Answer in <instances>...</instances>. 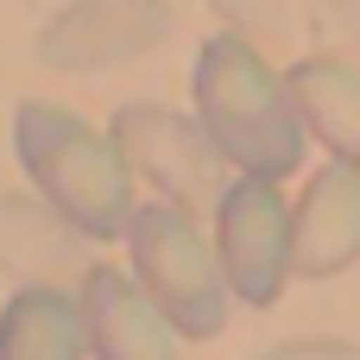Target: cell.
<instances>
[{"mask_svg": "<svg viewBox=\"0 0 360 360\" xmlns=\"http://www.w3.org/2000/svg\"><path fill=\"white\" fill-rule=\"evenodd\" d=\"M291 95H297V114L310 127L316 146H329V158H348L360 165V70L329 57V51H310L285 70Z\"/></svg>", "mask_w": 360, "mask_h": 360, "instance_id": "obj_10", "label": "cell"}, {"mask_svg": "<svg viewBox=\"0 0 360 360\" xmlns=\"http://www.w3.org/2000/svg\"><path fill=\"white\" fill-rule=\"evenodd\" d=\"M13 152L25 184L63 209L82 234L114 240L133 221V165L108 127H89L63 101H25L13 114Z\"/></svg>", "mask_w": 360, "mask_h": 360, "instance_id": "obj_2", "label": "cell"}, {"mask_svg": "<svg viewBox=\"0 0 360 360\" xmlns=\"http://www.w3.org/2000/svg\"><path fill=\"white\" fill-rule=\"evenodd\" d=\"M215 253L234 285V304L266 310L291 285V202L278 196V177L240 171L215 202Z\"/></svg>", "mask_w": 360, "mask_h": 360, "instance_id": "obj_5", "label": "cell"}, {"mask_svg": "<svg viewBox=\"0 0 360 360\" xmlns=\"http://www.w3.org/2000/svg\"><path fill=\"white\" fill-rule=\"evenodd\" d=\"M82 354H89L82 291L25 278L0 304V360H82Z\"/></svg>", "mask_w": 360, "mask_h": 360, "instance_id": "obj_9", "label": "cell"}, {"mask_svg": "<svg viewBox=\"0 0 360 360\" xmlns=\"http://www.w3.org/2000/svg\"><path fill=\"white\" fill-rule=\"evenodd\" d=\"M360 259V165L329 158L291 209V272L335 278Z\"/></svg>", "mask_w": 360, "mask_h": 360, "instance_id": "obj_8", "label": "cell"}, {"mask_svg": "<svg viewBox=\"0 0 360 360\" xmlns=\"http://www.w3.org/2000/svg\"><path fill=\"white\" fill-rule=\"evenodd\" d=\"M108 133L120 139L133 177H146L158 196L184 202V209L221 202V190H228V184H221L228 152L215 146V133L202 127V114H177V108H165V101H127V108L108 120Z\"/></svg>", "mask_w": 360, "mask_h": 360, "instance_id": "obj_4", "label": "cell"}, {"mask_svg": "<svg viewBox=\"0 0 360 360\" xmlns=\"http://www.w3.org/2000/svg\"><path fill=\"white\" fill-rule=\"evenodd\" d=\"M253 360H360V342H342V335H297V342H278Z\"/></svg>", "mask_w": 360, "mask_h": 360, "instance_id": "obj_13", "label": "cell"}, {"mask_svg": "<svg viewBox=\"0 0 360 360\" xmlns=\"http://www.w3.org/2000/svg\"><path fill=\"white\" fill-rule=\"evenodd\" d=\"M44 253V278L51 272H89V247H95V234H82L63 209H51L38 190L32 196H0V266L6 272H19L25 278V253Z\"/></svg>", "mask_w": 360, "mask_h": 360, "instance_id": "obj_11", "label": "cell"}, {"mask_svg": "<svg viewBox=\"0 0 360 360\" xmlns=\"http://www.w3.org/2000/svg\"><path fill=\"white\" fill-rule=\"evenodd\" d=\"M234 32H247V38H272V32H285V0H209Z\"/></svg>", "mask_w": 360, "mask_h": 360, "instance_id": "obj_12", "label": "cell"}, {"mask_svg": "<svg viewBox=\"0 0 360 360\" xmlns=\"http://www.w3.org/2000/svg\"><path fill=\"white\" fill-rule=\"evenodd\" d=\"M190 101L202 114V127L215 133V146L228 152L234 171H253V177H291L304 165V146H310V127L297 114V95L291 82L253 51L247 32H215L202 38L196 51V70H190Z\"/></svg>", "mask_w": 360, "mask_h": 360, "instance_id": "obj_1", "label": "cell"}, {"mask_svg": "<svg viewBox=\"0 0 360 360\" xmlns=\"http://www.w3.org/2000/svg\"><path fill=\"white\" fill-rule=\"evenodd\" d=\"M171 25H177V13L165 0H70L38 32V63L70 70V76L114 70V63L158 51L171 38Z\"/></svg>", "mask_w": 360, "mask_h": 360, "instance_id": "obj_6", "label": "cell"}, {"mask_svg": "<svg viewBox=\"0 0 360 360\" xmlns=\"http://www.w3.org/2000/svg\"><path fill=\"white\" fill-rule=\"evenodd\" d=\"M82 316H89V354L95 360H177L184 329L171 310L139 285V272L120 266H89L76 278Z\"/></svg>", "mask_w": 360, "mask_h": 360, "instance_id": "obj_7", "label": "cell"}, {"mask_svg": "<svg viewBox=\"0 0 360 360\" xmlns=\"http://www.w3.org/2000/svg\"><path fill=\"white\" fill-rule=\"evenodd\" d=\"M120 240H127V253H133L139 285L171 310V323H177L190 342H209V335L228 329L234 285H228V272H221L215 234L196 228V209H184V202H171V196L139 202Z\"/></svg>", "mask_w": 360, "mask_h": 360, "instance_id": "obj_3", "label": "cell"}]
</instances>
